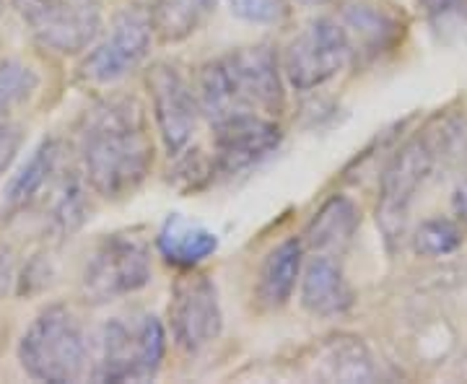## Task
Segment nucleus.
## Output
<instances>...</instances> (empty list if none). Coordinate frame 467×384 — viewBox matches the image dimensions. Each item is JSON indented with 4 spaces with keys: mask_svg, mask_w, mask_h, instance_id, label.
Masks as SVG:
<instances>
[{
    "mask_svg": "<svg viewBox=\"0 0 467 384\" xmlns=\"http://www.w3.org/2000/svg\"><path fill=\"white\" fill-rule=\"evenodd\" d=\"M86 184L101 198H125L146 182L153 164L149 119L133 97L97 101L78 133Z\"/></svg>",
    "mask_w": 467,
    "mask_h": 384,
    "instance_id": "f257e3e1",
    "label": "nucleus"
},
{
    "mask_svg": "<svg viewBox=\"0 0 467 384\" xmlns=\"http://www.w3.org/2000/svg\"><path fill=\"white\" fill-rule=\"evenodd\" d=\"M167 353L161 319L143 309L107 319L91 346L97 382H146L156 377Z\"/></svg>",
    "mask_w": 467,
    "mask_h": 384,
    "instance_id": "7ed1b4c3",
    "label": "nucleus"
},
{
    "mask_svg": "<svg viewBox=\"0 0 467 384\" xmlns=\"http://www.w3.org/2000/svg\"><path fill=\"white\" fill-rule=\"evenodd\" d=\"M150 281L149 244L133 234L104 236L91 250L81 278V291L88 301L122 299L140 291Z\"/></svg>",
    "mask_w": 467,
    "mask_h": 384,
    "instance_id": "0eeeda50",
    "label": "nucleus"
},
{
    "mask_svg": "<svg viewBox=\"0 0 467 384\" xmlns=\"http://www.w3.org/2000/svg\"><path fill=\"white\" fill-rule=\"evenodd\" d=\"M169 325L174 343L187 353L208 348L221 333L223 315H221L216 285L195 267L184 270L171 288Z\"/></svg>",
    "mask_w": 467,
    "mask_h": 384,
    "instance_id": "9d476101",
    "label": "nucleus"
},
{
    "mask_svg": "<svg viewBox=\"0 0 467 384\" xmlns=\"http://www.w3.org/2000/svg\"><path fill=\"white\" fill-rule=\"evenodd\" d=\"M213 3L216 0H153L149 8L153 29L164 42H180L201 26Z\"/></svg>",
    "mask_w": 467,
    "mask_h": 384,
    "instance_id": "a211bd4d",
    "label": "nucleus"
},
{
    "mask_svg": "<svg viewBox=\"0 0 467 384\" xmlns=\"http://www.w3.org/2000/svg\"><path fill=\"white\" fill-rule=\"evenodd\" d=\"M420 3H423L426 11H431V14H444V11H450L457 0H420Z\"/></svg>",
    "mask_w": 467,
    "mask_h": 384,
    "instance_id": "393cba45",
    "label": "nucleus"
},
{
    "mask_svg": "<svg viewBox=\"0 0 467 384\" xmlns=\"http://www.w3.org/2000/svg\"><path fill=\"white\" fill-rule=\"evenodd\" d=\"M55 169H57V143L55 140H45L39 149L34 150L32 159L24 164V169L14 177V182L8 184L5 205L11 211L26 208L45 190V184L50 182Z\"/></svg>",
    "mask_w": 467,
    "mask_h": 384,
    "instance_id": "6ab92c4d",
    "label": "nucleus"
},
{
    "mask_svg": "<svg viewBox=\"0 0 467 384\" xmlns=\"http://www.w3.org/2000/svg\"><path fill=\"white\" fill-rule=\"evenodd\" d=\"M304 244L299 239H285L275 250H270L257 278V299L267 309H281L288 304L296 281L301 278Z\"/></svg>",
    "mask_w": 467,
    "mask_h": 384,
    "instance_id": "dca6fc26",
    "label": "nucleus"
},
{
    "mask_svg": "<svg viewBox=\"0 0 467 384\" xmlns=\"http://www.w3.org/2000/svg\"><path fill=\"white\" fill-rule=\"evenodd\" d=\"M198 101L213 128L234 119H275L285 107L284 67L265 45L221 55L201 70Z\"/></svg>",
    "mask_w": 467,
    "mask_h": 384,
    "instance_id": "f03ea898",
    "label": "nucleus"
},
{
    "mask_svg": "<svg viewBox=\"0 0 467 384\" xmlns=\"http://www.w3.org/2000/svg\"><path fill=\"white\" fill-rule=\"evenodd\" d=\"M436 156L439 150L431 138H413L392 156V161L384 169L379 202H377V223L387 242H395L405 234L413 201L418 190L429 180Z\"/></svg>",
    "mask_w": 467,
    "mask_h": 384,
    "instance_id": "6e6552de",
    "label": "nucleus"
},
{
    "mask_svg": "<svg viewBox=\"0 0 467 384\" xmlns=\"http://www.w3.org/2000/svg\"><path fill=\"white\" fill-rule=\"evenodd\" d=\"M26 32L42 50L78 55L101 32V0H11Z\"/></svg>",
    "mask_w": 467,
    "mask_h": 384,
    "instance_id": "39448f33",
    "label": "nucleus"
},
{
    "mask_svg": "<svg viewBox=\"0 0 467 384\" xmlns=\"http://www.w3.org/2000/svg\"><path fill=\"white\" fill-rule=\"evenodd\" d=\"M356 229H358V211H356V205L348 198H343V195H335L333 201H327L322 205V211L306 226L304 244L319 252L340 250V247H346L353 239Z\"/></svg>",
    "mask_w": 467,
    "mask_h": 384,
    "instance_id": "f3484780",
    "label": "nucleus"
},
{
    "mask_svg": "<svg viewBox=\"0 0 467 384\" xmlns=\"http://www.w3.org/2000/svg\"><path fill=\"white\" fill-rule=\"evenodd\" d=\"M451 211H454V216L460 218L462 223H467V180L454 187V195H451Z\"/></svg>",
    "mask_w": 467,
    "mask_h": 384,
    "instance_id": "b1692460",
    "label": "nucleus"
},
{
    "mask_svg": "<svg viewBox=\"0 0 467 384\" xmlns=\"http://www.w3.org/2000/svg\"><path fill=\"white\" fill-rule=\"evenodd\" d=\"M312 377L325 382H371L377 379V367L371 364L368 348L350 335H335L319 343L309 361Z\"/></svg>",
    "mask_w": 467,
    "mask_h": 384,
    "instance_id": "4468645a",
    "label": "nucleus"
},
{
    "mask_svg": "<svg viewBox=\"0 0 467 384\" xmlns=\"http://www.w3.org/2000/svg\"><path fill=\"white\" fill-rule=\"evenodd\" d=\"M213 164L211 174H236L263 161L281 143V128L275 119H234L213 128Z\"/></svg>",
    "mask_w": 467,
    "mask_h": 384,
    "instance_id": "f8f14e48",
    "label": "nucleus"
},
{
    "mask_svg": "<svg viewBox=\"0 0 467 384\" xmlns=\"http://www.w3.org/2000/svg\"><path fill=\"white\" fill-rule=\"evenodd\" d=\"M304 5H319V3H325V0H299Z\"/></svg>",
    "mask_w": 467,
    "mask_h": 384,
    "instance_id": "a878e982",
    "label": "nucleus"
},
{
    "mask_svg": "<svg viewBox=\"0 0 467 384\" xmlns=\"http://www.w3.org/2000/svg\"><path fill=\"white\" fill-rule=\"evenodd\" d=\"M18 146H21V130L16 125L0 122V174L11 167L14 156L18 153Z\"/></svg>",
    "mask_w": 467,
    "mask_h": 384,
    "instance_id": "5701e85b",
    "label": "nucleus"
},
{
    "mask_svg": "<svg viewBox=\"0 0 467 384\" xmlns=\"http://www.w3.org/2000/svg\"><path fill=\"white\" fill-rule=\"evenodd\" d=\"M413 247L420 257H447L462 247V232L450 218H429L418 226Z\"/></svg>",
    "mask_w": 467,
    "mask_h": 384,
    "instance_id": "aec40b11",
    "label": "nucleus"
},
{
    "mask_svg": "<svg viewBox=\"0 0 467 384\" xmlns=\"http://www.w3.org/2000/svg\"><path fill=\"white\" fill-rule=\"evenodd\" d=\"M36 84H39V78L29 66L16 63V60L0 63V122L8 109H14L21 101L32 97Z\"/></svg>",
    "mask_w": 467,
    "mask_h": 384,
    "instance_id": "412c9836",
    "label": "nucleus"
},
{
    "mask_svg": "<svg viewBox=\"0 0 467 384\" xmlns=\"http://www.w3.org/2000/svg\"><path fill=\"white\" fill-rule=\"evenodd\" d=\"M161 257L174 267H198L218 250V236L202 223L187 221L184 216H169L156 236Z\"/></svg>",
    "mask_w": 467,
    "mask_h": 384,
    "instance_id": "2eb2a0df",
    "label": "nucleus"
},
{
    "mask_svg": "<svg viewBox=\"0 0 467 384\" xmlns=\"http://www.w3.org/2000/svg\"><path fill=\"white\" fill-rule=\"evenodd\" d=\"M301 306L315 317H340L353 306V291L343 267L327 254L312 257L301 273Z\"/></svg>",
    "mask_w": 467,
    "mask_h": 384,
    "instance_id": "ddd939ff",
    "label": "nucleus"
},
{
    "mask_svg": "<svg viewBox=\"0 0 467 384\" xmlns=\"http://www.w3.org/2000/svg\"><path fill=\"white\" fill-rule=\"evenodd\" d=\"M18 361L39 382H76L91 361V343L81 319L55 304L39 312L18 343Z\"/></svg>",
    "mask_w": 467,
    "mask_h": 384,
    "instance_id": "20e7f679",
    "label": "nucleus"
},
{
    "mask_svg": "<svg viewBox=\"0 0 467 384\" xmlns=\"http://www.w3.org/2000/svg\"><path fill=\"white\" fill-rule=\"evenodd\" d=\"M153 34L156 29L149 8L143 5L122 8L112 21L107 39L99 42L94 52H88L81 66V78L97 86L115 84L125 78L149 57Z\"/></svg>",
    "mask_w": 467,
    "mask_h": 384,
    "instance_id": "1a4fd4ad",
    "label": "nucleus"
},
{
    "mask_svg": "<svg viewBox=\"0 0 467 384\" xmlns=\"http://www.w3.org/2000/svg\"><path fill=\"white\" fill-rule=\"evenodd\" d=\"M229 5L236 16L252 24H278L288 14L285 0H229Z\"/></svg>",
    "mask_w": 467,
    "mask_h": 384,
    "instance_id": "4be33fe9",
    "label": "nucleus"
},
{
    "mask_svg": "<svg viewBox=\"0 0 467 384\" xmlns=\"http://www.w3.org/2000/svg\"><path fill=\"white\" fill-rule=\"evenodd\" d=\"M353 57V45L340 18L319 16L301 29L284 52V76L299 91L333 81Z\"/></svg>",
    "mask_w": 467,
    "mask_h": 384,
    "instance_id": "423d86ee",
    "label": "nucleus"
},
{
    "mask_svg": "<svg viewBox=\"0 0 467 384\" xmlns=\"http://www.w3.org/2000/svg\"><path fill=\"white\" fill-rule=\"evenodd\" d=\"M149 91L153 101L156 128L164 140L169 156H180L192 143L198 119H201V101L198 91L187 84L182 73L174 66L159 63L149 70Z\"/></svg>",
    "mask_w": 467,
    "mask_h": 384,
    "instance_id": "9b49d317",
    "label": "nucleus"
}]
</instances>
